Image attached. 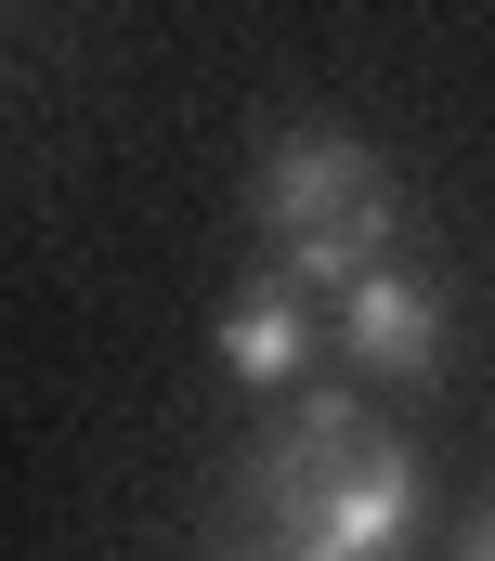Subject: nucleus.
<instances>
[{
	"instance_id": "nucleus-1",
	"label": "nucleus",
	"mask_w": 495,
	"mask_h": 561,
	"mask_svg": "<svg viewBox=\"0 0 495 561\" xmlns=\"http://www.w3.org/2000/svg\"><path fill=\"white\" fill-rule=\"evenodd\" d=\"M248 510L300 561H404V536H417V457L353 392H326V405H300V419L261 444Z\"/></svg>"
},
{
	"instance_id": "nucleus-2",
	"label": "nucleus",
	"mask_w": 495,
	"mask_h": 561,
	"mask_svg": "<svg viewBox=\"0 0 495 561\" xmlns=\"http://www.w3.org/2000/svg\"><path fill=\"white\" fill-rule=\"evenodd\" d=\"M391 170H378L366 144H339V131H300V144H274L261 157V236H274V275H300V287H339L378 275L391 262Z\"/></svg>"
},
{
	"instance_id": "nucleus-3",
	"label": "nucleus",
	"mask_w": 495,
	"mask_h": 561,
	"mask_svg": "<svg viewBox=\"0 0 495 561\" xmlns=\"http://www.w3.org/2000/svg\"><path fill=\"white\" fill-rule=\"evenodd\" d=\"M326 327H339V353H353L366 379H430L457 313H444V287H417V275L378 262V275H353L339 300H326Z\"/></svg>"
},
{
	"instance_id": "nucleus-4",
	"label": "nucleus",
	"mask_w": 495,
	"mask_h": 561,
	"mask_svg": "<svg viewBox=\"0 0 495 561\" xmlns=\"http://www.w3.org/2000/svg\"><path fill=\"white\" fill-rule=\"evenodd\" d=\"M326 340H339V327L313 313V287H300V275H248L235 300H222V366H235V379H261V392H287Z\"/></svg>"
},
{
	"instance_id": "nucleus-5",
	"label": "nucleus",
	"mask_w": 495,
	"mask_h": 561,
	"mask_svg": "<svg viewBox=\"0 0 495 561\" xmlns=\"http://www.w3.org/2000/svg\"><path fill=\"white\" fill-rule=\"evenodd\" d=\"M209 561H300V549H287V536H274V523L248 510V523H222V549H209Z\"/></svg>"
},
{
	"instance_id": "nucleus-6",
	"label": "nucleus",
	"mask_w": 495,
	"mask_h": 561,
	"mask_svg": "<svg viewBox=\"0 0 495 561\" xmlns=\"http://www.w3.org/2000/svg\"><path fill=\"white\" fill-rule=\"evenodd\" d=\"M470 561H495V523H483V536H470Z\"/></svg>"
}]
</instances>
